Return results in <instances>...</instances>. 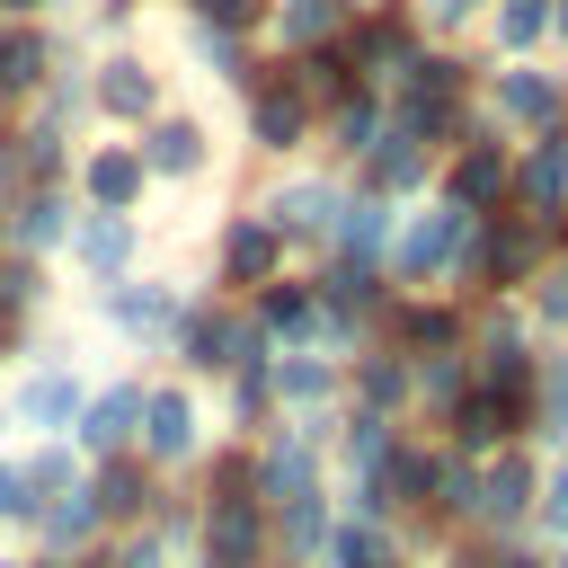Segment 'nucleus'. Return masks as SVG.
Here are the masks:
<instances>
[{"mask_svg": "<svg viewBox=\"0 0 568 568\" xmlns=\"http://www.w3.org/2000/svg\"><path fill=\"white\" fill-rule=\"evenodd\" d=\"M479 71H488L479 53H462V44H426V53L382 89V98H390V124H399L417 151L444 160V151L479 124V106H470V98H479Z\"/></svg>", "mask_w": 568, "mask_h": 568, "instance_id": "f257e3e1", "label": "nucleus"}, {"mask_svg": "<svg viewBox=\"0 0 568 568\" xmlns=\"http://www.w3.org/2000/svg\"><path fill=\"white\" fill-rule=\"evenodd\" d=\"M470 248H479V213L426 195V204L399 213V240H390L382 275H390V293H462L470 302Z\"/></svg>", "mask_w": 568, "mask_h": 568, "instance_id": "f03ea898", "label": "nucleus"}, {"mask_svg": "<svg viewBox=\"0 0 568 568\" xmlns=\"http://www.w3.org/2000/svg\"><path fill=\"white\" fill-rule=\"evenodd\" d=\"M346 169H328V160H293V169H266V186H257V213L284 231V248L293 257H328V240H337V222H346Z\"/></svg>", "mask_w": 568, "mask_h": 568, "instance_id": "7ed1b4c3", "label": "nucleus"}, {"mask_svg": "<svg viewBox=\"0 0 568 568\" xmlns=\"http://www.w3.org/2000/svg\"><path fill=\"white\" fill-rule=\"evenodd\" d=\"M169 355H178L186 382H222L231 364H266L275 337L248 320V302H231V293H186V311H178V328H169Z\"/></svg>", "mask_w": 568, "mask_h": 568, "instance_id": "20e7f679", "label": "nucleus"}, {"mask_svg": "<svg viewBox=\"0 0 568 568\" xmlns=\"http://www.w3.org/2000/svg\"><path fill=\"white\" fill-rule=\"evenodd\" d=\"M470 106H479V124H497L506 142L559 133V124H568V62H559V53H532V62H488Z\"/></svg>", "mask_w": 568, "mask_h": 568, "instance_id": "39448f33", "label": "nucleus"}, {"mask_svg": "<svg viewBox=\"0 0 568 568\" xmlns=\"http://www.w3.org/2000/svg\"><path fill=\"white\" fill-rule=\"evenodd\" d=\"M222 417H213V399L186 382V373H169V382H151L142 390V426H133V453L160 470V479H186L222 435H213Z\"/></svg>", "mask_w": 568, "mask_h": 568, "instance_id": "423d86ee", "label": "nucleus"}, {"mask_svg": "<svg viewBox=\"0 0 568 568\" xmlns=\"http://www.w3.org/2000/svg\"><path fill=\"white\" fill-rule=\"evenodd\" d=\"M80 80H89V133H142L169 106V62L151 44H98Z\"/></svg>", "mask_w": 568, "mask_h": 568, "instance_id": "0eeeda50", "label": "nucleus"}, {"mask_svg": "<svg viewBox=\"0 0 568 568\" xmlns=\"http://www.w3.org/2000/svg\"><path fill=\"white\" fill-rule=\"evenodd\" d=\"M178 311H186V284L160 275V266H133V275H115V284H89V320H98L115 346H133V355H169Z\"/></svg>", "mask_w": 568, "mask_h": 568, "instance_id": "6e6552de", "label": "nucleus"}, {"mask_svg": "<svg viewBox=\"0 0 568 568\" xmlns=\"http://www.w3.org/2000/svg\"><path fill=\"white\" fill-rule=\"evenodd\" d=\"M133 151H142V169H151V186H213L222 178V124L204 115V106H186V98H169L142 133H133Z\"/></svg>", "mask_w": 568, "mask_h": 568, "instance_id": "1a4fd4ad", "label": "nucleus"}, {"mask_svg": "<svg viewBox=\"0 0 568 568\" xmlns=\"http://www.w3.org/2000/svg\"><path fill=\"white\" fill-rule=\"evenodd\" d=\"M275 275H293V248H284V231H275L257 204H231V213L213 222L204 284H213V293H231V302H248V293H257V284H275Z\"/></svg>", "mask_w": 568, "mask_h": 568, "instance_id": "9d476101", "label": "nucleus"}, {"mask_svg": "<svg viewBox=\"0 0 568 568\" xmlns=\"http://www.w3.org/2000/svg\"><path fill=\"white\" fill-rule=\"evenodd\" d=\"M80 399H89V373L71 364V346H44V355H27V364L9 373V390H0V426H18L27 444H36V435H71Z\"/></svg>", "mask_w": 568, "mask_h": 568, "instance_id": "9b49d317", "label": "nucleus"}, {"mask_svg": "<svg viewBox=\"0 0 568 568\" xmlns=\"http://www.w3.org/2000/svg\"><path fill=\"white\" fill-rule=\"evenodd\" d=\"M240 151L257 169H293V160H320V115L275 80V53H266V80L240 98Z\"/></svg>", "mask_w": 568, "mask_h": 568, "instance_id": "f8f14e48", "label": "nucleus"}, {"mask_svg": "<svg viewBox=\"0 0 568 568\" xmlns=\"http://www.w3.org/2000/svg\"><path fill=\"white\" fill-rule=\"evenodd\" d=\"M550 266V222L532 213H488L470 248V302H524V284Z\"/></svg>", "mask_w": 568, "mask_h": 568, "instance_id": "ddd939ff", "label": "nucleus"}, {"mask_svg": "<svg viewBox=\"0 0 568 568\" xmlns=\"http://www.w3.org/2000/svg\"><path fill=\"white\" fill-rule=\"evenodd\" d=\"M337 53H346V71H355L364 89H390V80L426 53L417 0H355V18H346V36H337Z\"/></svg>", "mask_w": 568, "mask_h": 568, "instance_id": "4468645a", "label": "nucleus"}, {"mask_svg": "<svg viewBox=\"0 0 568 568\" xmlns=\"http://www.w3.org/2000/svg\"><path fill=\"white\" fill-rule=\"evenodd\" d=\"M532 364H541V337H532L524 302H470V382L532 399Z\"/></svg>", "mask_w": 568, "mask_h": 568, "instance_id": "2eb2a0df", "label": "nucleus"}, {"mask_svg": "<svg viewBox=\"0 0 568 568\" xmlns=\"http://www.w3.org/2000/svg\"><path fill=\"white\" fill-rule=\"evenodd\" d=\"M62 186L80 195V213H142V204L160 195L151 169H142V151H133V133H80Z\"/></svg>", "mask_w": 568, "mask_h": 568, "instance_id": "dca6fc26", "label": "nucleus"}, {"mask_svg": "<svg viewBox=\"0 0 568 568\" xmlns=\"http://www.w3.org/2000/svg\"><path fill=\"white\" fill-rule=\"evenodd\" d=\"M506 178H515V142L497 124H470L444 160H435V204H462V213H506Z\"/></svg>", "mask_w": 568, "mask_h": 568, "instance_id": "f3484780", "label": "nucleus"}, {"mask_svg": "<svg viewBox=\"0 0 568 568\" xmlns=\"http://www.w3.org/2000/svg\"><path fill=\"white\" fill-rule=\"evenodd\" d=\"M426 435L444 444V453H462V462H488V453H506V444H524L532 435V399H506V390H462V399H444L435 417H426Z\"/></svg>", "mask_w": 568, "mask_h": 568, "instance_id": "a211bd4d", "label": "nucleus"}, {"mask_svg": "<svg viewBox=\"0 0 568 568\" xmlns=\"http://www.w3.org/2000/svg\"><path fill=\"white\" fill-rule=\"evenodd\" d=\"M532 497H541V453H532V444L488 453V462H479L470 532H479V541H532Z\"/></svg>", "mask_w": 568, "mask_h": 568, "instance_id": "6ab92c4d", "label": "nucleus"}, {"mask_svg": "<svg viewBox=\"0 0 568 568\" xmlns=\"http://www.w3.org/2000/svg\"><path fill=\"white\" fill-rule=\"evenodd\" d=\"M373 337H382L390 355H408V364L462 355V346H470V302H462V293H390V311H382Z\"/></svg>", "mask_w": 568, "mask_h": 568, "instance_id": "aec40b11", "label": "nucleus"}, {"mask_svg": "<svg viewBox=\"0 0 568 568\" xmlns=\"http://www.w3.org/2000/svg\"><path fill=\"white\" fill-rule=\"evenodd\" d=\"M142 373H106V382H89V399H80V417H71V453L80 462H106V453H133V426H142Z\"/></svg>", "mask_w": 568, "mask_h": 568, "instance_id": "412c9836", "label": "nucleus"}, {"mask_svg": "<svg viewBox=\"0 0 568 568\" xmlns=\"http://www.w3.org/2000/svg\"><path fill=\"white\" fill-rule=\"evenodd\" d=\"M311 284H320V311H328L355 346H373V328H382V311H390V275L364 266V257H320Z\"/></svg>", "mask_w": 568, "mask_h": 568, "instance_id": "4be33fe9", "label": "nucleus"}, {"mask_svg": "<svg viewBox=\"0 0 568 568\" xmlns=\"http://www.w3.org/2000/svg\"><path fill=\"white\" fill-rule=\"evenodd\" d=\"M142 248H151L142 213H80L62 257H71V275H80V284H115V275H133V266H142Z\"/></svg>", "mask_w": 568, "mask_h": 568, "instance_id": "5701e85b", "label": "nucleus"}, {"mask_svg": "<svg viewBox=\"0 0 568 568\" xmlns=\"http://www.w3.org/2000/svg\"><path fill=\"white\" fill-rule=\"evenodd\" d=\"M346 408L390 417V426H417V364H408V355H390L382 337H373V346H355V355H346Z\"/></svg>", "mask_w": 568, "mask_h": 568, "instance_id": "b1692460", "label": "nucleus"}, {"mask_svg": "<svg viewBox=\"0 0 568 568\" xmlns=\"http://www.w3.org/2000/svg\"><path fill=\"white\" fill-rule=\"evenodd\" d=\"M346 186H355V195H382V204H426V195H435V151H417V142L390 124V133L346 169Z\"/></svg>", "mask_w": 568, "mask_h": 568, "instance_id": "393cba45", "label": "nucleus"}, {"mask_svg": "<svg viewBox=\"0 0 568 568\" xmlns=\"http://www.w3.org/2000/svg\"><path fill=\"white\" fill-rule=\"evenodd\" d=\"M71 222H80V195H71V186H18V195L0 204L9 248H18V257H44V266L71 248Z\"/></svg>", "mask_w": 568, "mask_h": 568, "instance_id": "a878e982", "label": "nucleus"}, {"mask_svg": "<svg viewBox=\"0 0 568 568\" xmlns=\"http://www.w3.org/2000/svg\"><path fill=\"white\" fill-rule=\"evenodd\" d=\"M346 408V355L275 346V417H337Z\"/></svg>", "mask_w": 568, "mask_h": 568, "instance_id": "bb28decb", "label": "nucleus"}, {"mask_svg": "<svg viewBox=\"0 0 568 568\" xmlns=\"http://www.w3.org/2000/svg\"><path fill=\"white\" fill-rule=\"evenodd\" d=\"M80 497L98 506V524H106V532H133V524L151 515V497H160V470H151L142 453H106V462H89V470H80Z\"/></svg>", "mask_w": 568, "mask_h": 568, "instance_id": "cd10ccee", "label": "nucleus"}, {"mask_svg": "<svg viewBox=\"0 0 568 568\" xmlns=\"http://www.w3.org/2000/svg\"><path fill=\"white\" fill-rule=\"evenodd\" d=\"M568 204V124L559 133H532V142H515V178H506V213H532V222H550Z\"/></svg>", "mask_w": 568, "mask_h": 568, "instance_id": "c85d7f7f", "label": "nucleus"}, {"mask_svg": "<svg viewBox=\"0 0 568 568\" xmlns=\"http://www.w3.org/2000/svg\"><path fill=\"white\" fill-rule=\"evenodd\" d=\"M382 133H390V98H382V89H346V98L320 115V160H328V169H355Z\"/></svg>", "mask_w": 568, "mask_h": 568, "instance_id": "c756f323", "label": "nucleus"}, {"mask_svg": "<svg viewBox=\"0 0 568 568\" xmlns=\"http://www.w3.org/2000/svg\"><path fill=\"white\" fill-rule=\"evenodd\" d=\"M53 311V266L44 257H18V248H0V346L18 355L27 337H36V320Z\"/></svg>", "mask_w": 568, "mask_h": 568, "instance_id": "7c9ffc66", "label": "nucleus"}, {"mask_svg": "<svg viewBox=\"0 0 568 568\" xmlns=\"http://www.w3.org/2000/svg\"><path fill=\"white\" fill-rule=\"evenodd\" d=\"M541 462L568 453V337H541V364H532V435H524Z\"/></svg>", "mask_w": 568, "mask_h": 568, "instance_id": "2f4dec72", "label": "nucleus"}, {"mask_svg": "<svg viewBox=\"0 0 568 568\" xmlns=\"http://www.w3.org/2000/svg\"><path fill=\"white\" fill-rule=\"evenodd\" d=\"M18 532H36V559H89L98 541H106V524H98V506L71 488V497H53V506H36Z\"/></svg>", "mask_w": 568, "mask_h": 568, "instance_id": "473e14b6", "label": "nucleus"}, {"mask_svg": "<svg viewBox=\"0 0 568 568\" xmlns=\"http://www.w3.org/2000/svg\"><path fill=\"white\" fill-rule=\"evenodd\" d=\"M355 18V0H266V53H311L337 44Z\"/></svg>", "mask_w": 568, "mask_h": 568, "instance_id": "72a5a7b5", "label": "nucleus"}, {"mask_svg": "<svg viewBox=\"0 0 568 568\" xmlns=\"http://www.w3.org/2000/svg\"><path fill=\"white\" fill-rule=\"evenodd\" d=\"M80 470H89V462L71 453V435H36V444H18V497H27V515L53 506V497H71ZM27 515H18V524H27Z\"/></svg>", "mask_w": 568, "mask_h": 568, "instance_id": "f704fd0d", "label": "nucleus"}, {"mask_svg": "<svg viewBox=\"0 0 568 568\" xmlns=\"http://www.w3.org/2000/svg\"><path fill=\"white\" fill-rule=\"evenodd\" d=\"M266 524H275V559H284V568H320V559H328V532H337V497H328V488H320V497H293V506H275Z\"/></svg>", "mask_w": 568, "mask_h": 568, "instance_id": "c9c22d12", "label": "nucleus"}, {"mask_svg": "<svg viewBox=\"0 0 568 568\" xmlns=\"http://www.w3.org/2000/svg\"><path fill=\"white\" fill-rule=\"evenodd\" d=\"M275 80H284V89H293L311 115H328L346 89H364V80L346 71V53H337V44H311V53H275Z\"/></svg>", "mask_w": 568, "mask_h": 568, "instance_id": "e433bc0d", "label": "nucleus"}, {"mask_svg": "<svg viewBox=\"0 0 568 568\" xmlns=\"http://www.w3.org/2000/svg\"><path fill=\"white\" fill-rule=\"evenodd\" d=\"M479 36H488V62H532L550 53V0H488Z\"/></svg>", "mask_w": 568, "mask_h": 568, "instance_id": "4c0bfd02", "label": "nucleus"}, {"mask_svg": "<svg viewBox=\"0 0 568 568\" xmlns=\"http://www.w3.org/2000/svg\"><path fill=\"white\" fill-rule=\"evenodd\" d=\"M399 213H408V204H382V195H346V222H337L328 257H364V266H382V257H390V240H399Z\"/></svg>", "mask_w": 568, "mask_h": 568, "instance_id": "58836bf2", "label": "nucleus"}, {"mask_svg": "<svg viewBox=\"0 0 568 568\" xmlns=\"http://www.w3.org/2000/svg\"><path fill=\"white\" fill-rule=\"evenodd\" d=\"M320 568H417L399 541H390V524L382 515H337V532H328V559Z\"/></svg>", "mask_w": 568, "mask_h": 568, "instance_id": "ea45409f", "label": "nucleus"}, {"mask_svg": "<svg viewBox=\"0 0 568 568\" xmlns=\"http://www.w3.org/2000/svg\"><path fill=\"white\" fill-rule=\"evenodd\" d=\"M195 550L186 541H169L160 524H133V532H106L98 550H89V568H186Z\"/></svg>", "mask_w": 568, "mask_h": 568, "instance_id": "a19ab883", "label": "nucleus"}, {"mask_svg": "<svg viewBox=\"0 0 568 568\" xmlns=\"http://www.w3.org/2000/svg\"><path fill=\"white\" fill-rule=\"evenodd\" d=\"M142 9H151V0H80L62 27H71L89 53H98V44H142Z\"/></svg>", "mask_w": 568, "mask_h": 568, "instance_id": "79ce46f5", "label": "nucleus"}, {"mask_svg": "<svg viewBox=\"0 0 568 568\" xmlns=\"http://www.w3.org/2000/svg\"><path fill=\"white\" fill-rule=\"evenodd\" d=\"M470 506H479V462L444 453V462H435V497H426V515H435L444 532H470Z\"/></svg>", "mask_w": 568, "mask_h": 568, "instance_id": "37998d69", "label": "nucleus"}, {"mask_svg": "<svg viewBox=\"0 0 568 568\" xmlns=\"http://www.w3.org/2000/svg\"><path fill=\"white\" fill-rule=\"evenodd\" d=\"M524 320H532V337H568V266L559 257L524 284Z\"/></svg>", "mask_w": 568, "mask_h": 568, "instance_id": "c03bdc74", "label": "nucleus"}, {"mask_svg": "<svg viewBox=\"0 0 568 568\" xmlns=\"http://www.w3.org/2000/svg\"><path fill=\"white\" fill-rule=\"evenodd\" d=\"M178 18H195V27H222V36H248V44H266V0H169Z\"/></svg>", "mask_w": 568, "mask_h": 568, "instance_id": "a18cd8bd", "label": "nucleus"}, {"mask_svg": "<svg viewBox=\"0 0 568 568\" xmlns=\"http://www.w3.org/2000/svg\"><path fill=\"white\" fill-rule=\"evenodd\" d=\"M532 541L541 550H568V453L541 462V497H532Z\"/></svg>", "mask_w": 568, "mask_h": 568, "instance_id": "49530a36", "label": "nucleus"}, {"mask_svg": "<svg viewBox=\"0 0 568 568\" xmlns=\"http://www.w3.org/2000/svg\"><path fill=\"white\" fill-rule=\"evenodd\" d=\"M479 18H488V0H417V27H426V44H462Z\"/></svg>", "mask_w": 568, "mask_h": 568, "instance_id": "de8ad7c7", "label": "nucleus"}, {"mask_svg": "<svg viewBox=\"0 0 568 568\" xmlns=\"http://www.w3.org/2000/svg\"><path fill=\"white\" fill-rule=\"evenodd\" d=\"M27 497H18V453H0V532H18Z\"/></svg>", "mask_w": 568, "mask_h": 568, "instance_id": "09e8293b", "label": "nucleus"}, {"mask_svg": "<svg viewBox=\"0 0 568 568\" xmlns=\"http://www.w3.org/2000/svg\"><path fill=\"white\" fill-rule=\"evenodd\" d=\"M497 568H550L541 541H497Z\"/></svg>", "mask_w": 568, "mask_h": 568, "instance_id": "8fccbe9b", "label": "nucleus"}, {"mask_svg": "<svg viewBox=\"0 0 568 568\" xmlns=\"http://www.w3.org/2000/svg\"><path fill=\"white\" fill-rule=\"evenodd\" d=\"M550 53L568 62V0H550Z\"/></svg>", "mask_w": 568, "mask_h": 568, "instance_id": "3c124183", "label": "nucleus"}, {"mask_svg": "<svg viewBox=\"0 0 568 568\" xmlns=\"http://www.w3.org/2000/svg\"><path fill=\"white\" fill-rule=\"evenodd\" d=\"M18 195V160H9V133H0V204Z\"/></svg>", "mask_w": 568, "mask_h": 568, "instance_id": "603ef678", "label": "nucleus"}, {"mask_svg": "<svg viewBox=\"0 0 568 568\" xmlns=\"http://www.w3.org/2000/svg\"><path fill=\"white\" fill-rule=\"evenodd\" d=\"M550 257H559V266H568V204H559V213H550Z\"/></svg>", "mask_w": 568, "mask_h": 568, "instance_id": "864d4df0", "label": "nucleus"}, {"mask_svg": "<svg viewBox=\"0 0 568 568\" xmlns=\"http://www.w3.org/2000/svg\"><path fill=\"white\" fill-rule=\"evenodd\" d=\"M0 18H9V27H27V18H36V0H0ZM36 27H44V18H36Z\"/></svg>", "mask_w": 568, "mask_h": 568, "instance_id": "5fc2aeb1", "label": "nucleus"}, {"mask_svg": "<svg viewBox=\"0 0 568 568\" xmlns=\"http://www.w3.org/2000/svg\"><path fill=\"white\" fill-rule=\"evenodd\" d=\"M71 9H80V0H36V18H44V27H62Z\"/></svg>", "mask_w": 568, "mask_h": 568, "instance_id": "6e6d98bb", "label": "nucleus"}, {"mask_svg": "<svg viewBox=\"0 0 568 568\" xmlns=\"http://www.w3.org/2000/svg\"><path fill=\"white\" fill-rule=\"evenodd\" d=\"M550 568H568V550H550Z\"/></svg>", "mask_w": 568, "mask_h": 568, "instance_id": "4d7b16f0", "label": "nucleus"}, {"mask_svg": "<svg viewBox=\"0 0 568 568\" xmlns=\"http://www.w3.org/2000/svg\"><path fill=\"white\" fill-rule=\"evenodd\" d=\"M0 568H27V559H9V550H0Z\"/></svg>", "mask_w": 568, "mask_h": 568, "instance_id": "13d9d810", "label": "nucleus"}, {"mask_svg": "<svg viewBox=\"0 0 568 568\" xmlns=\"http://www.w3.org/2000/svg\"><path fill=\"white\" fill-rule=\"evenodd\" d=\"M0 44H9V18H0Z\"/></svg>", "mask_w": 568, "mask_h": 568, "instance_id": "bf43d9fd", "label": "nucleus"}, {"mask_svg": "<svg viewBox=\"0 0 568 568\" xmlns=\"http://www.w3.org/2000/svg\"><path fill=\"white\" fill-rule=\"evenodd\" d=\"M0 248H9V231H0Z\"/></svg>", "mask_w": 568, "mask_h": 568, "instance_id": "052dcab7", "label": "nucleus"}, {"mask_svg": "<svg viewBox=\"0 0 568 568\" xmlns=\"http://www.w3.org/2000/svg\"><path fill=\"white\" fill-rule=\"evenodd\" d=\"M0 364H9V346H0Z\"/></svg>", "mask_w": 568, "mask_h": 568, "instance_id": "680f3d73", "label": "nucleus"}, {"mask_svg": "<svg viewBox=\"0 0 568 568\" xmlns=\"http://www.w3.org/2000/svg\"><path fill=\"white\" fill-rule=\"evenodd\" d=\"M275 568H284V559H275Z\"/></svg>", "mask_w": 568, "mask_h": 568, "instance_id": "e2e57ef3", "label": "nucleus"}]
</instances>
